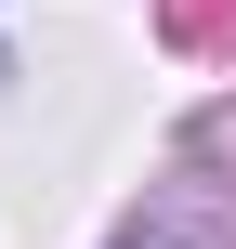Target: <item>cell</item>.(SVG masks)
<instances>
[{"label": "cell", "mask_w": 236, "mask_h": 249, "mask_svg": "<svg viewBox=\"0 0 236 249\" xmlns=\"http://www.w3.org/2000/svg\"><path fill=\"white\" fill-rule=\"evenodd\" d=\"M171 13H184L197 39H223V26H236V0H171Z\"/></svg>", "instance_id": "1"}]
</instances>
